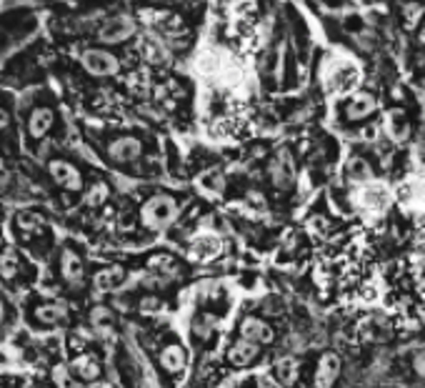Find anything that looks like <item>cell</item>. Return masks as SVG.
<instances>
[{"label":"cell","instance_id":"d6986e66","mask_svg":"<svg viewBox=\"0 0 425 388\" xmlns=\"http://www.w3.org/2000/svg\"><path fill=\"white\" fill-rule=\"evenodd\" d=\"M160 366H163L165 371H170V373H180V371L185 369V351L180 349V346H168V349L160 353Z\"/></svg>","mask_w":425,"mask_h":388},{"label":"cell","instance_id":"2e32d148","mask_svg":"<svg viewBox=\"0 0 425 388\" xmlns=\"http://www.w3.org/2000/svg\"><path fill=\"white\" fill-rule=\"evenodd\" d=\"M68 316V306L66 303H43L35 308V318L40 323H48V326H55V323L66 321Z\"/></svg>","mask_w":425,"mask_h":388},{"label":"cell","instance_id":"7a4b0ae2","mask_svg":"<svg viewBox=\"0 0 425 388\" xmlns=\"http://www.w3.org/2000/svg\"><path fill=\"white\" fill-rule=\"evenodd\" d=\"M353 201H355V205H358L360 211L380 216V213L390 205L393 196L383 183H366L363 188H358V191L353 193Z\"/></svg>","mask_w":425,"mask_h":388},{"label":"cell","instance_id":"e0dca14e","mask_svg":"<svg viewBox=\"0 0 425 388\" xmlns=\"http://www.w3.org/2000/svg\"><path fill=\"white\" fill-rule=\"evenodd\" d=\"M298 373H301V366H298V361H295L293 355H283L281 361L275 363V376H278V381L285 388L298 381Z\"/></svg>","mask_w":425,"mask_h":388},{"label":"cell","instance_id":"7402d4cb","mask_svg":"<svg viewBox=\"0 0 425 388\" xmlns=\"http://www.w3.org/2000/svg\"><path fill=\"white\" fill-rule=\"evenodd\" d=\"M388 133H390V138L395 140V143L408 138V123L400 111H393L390 116H388Z\"/></svg>","mask_w":425,"mask_h":388},{"label":"cell","instance_id":"30bf717a","mask_svg":"<svg viewBox=\"0 0 425 388\" xmlns=\"http://www.w3.org/2000/svg\"><path fill=\"white\" fill-rule=\"evenodd\" d=\"M123 281H125V270L120 266H111V268H103L93 276V288H95V293H108V290L118 288Z\"/></svg>","mask_w":425,"mask_h":388},{"label":"cell","instance_id":"603a6c76","mask_svg":"<svg viewBox=\"0 0 425 388\" xmlns=\"http://www.w3.org/2000/svg\"><path fill=\"white\" fill-rule=\"evenodd\" d=\"M50 378L58 388H83L80 381L73 378V369H68V366H55V369L50 371Z\"/></svg>","mask_w":425,"mask_h":388},{"label":"cell","instance_id":"8fae6325","mask_svg":"<svg viewBox=\"0 0 425 388\" xmlns=\"http://www.w3.org/2000/svg\"><path fill=\"white\" fill-rule=\"evenodd\" d=\"M133 35V23L131 18H115L111 23H105L100 30V40L105 43H120V40L131 38Z\"/></svg>","mask_w":425,"mask_h":388},{"label":"cell","instance_id":"277c9868","mask_svg":"<svg viewBox=\"0 0 425 388\" xmlns=\"http://www.w3.org/2000/svg\"><path fill=\"white\" fill-rule=\"evenodd\" d=\"M340 371H343V363H340V355L328 351V353L321 355L318 361V369H315L313 376V386L315 388H333V383L338 381Z\"/></svg>","mask_w":425,"mask_h":388},{"label":"cell","instance_id":"ffe728a7","mask_svg":"<svg viewBox=\"0 0 425 388\" xmlns=\"http://www.w3.org/2000/svg\"><path fill=\"white\" fill-rule=\"evenodd\" d=\"M290 178H293V160H290L288 153L281 151L273 163V181H275V185L285 188V185L290 183Z\"/></svg>","mask_w":425,"mask_h":388},{"label":"cell","instance_id":"d4e9b609","mask_svg":"<svg viewBox=\"0 0 425 388\" xmlns=\"http://www.w3.org/2000/svg\"><path fill=\"white\" fill-rule=\"evenodd\" d=\"M348 176L353 181H370V168L363 158H350L348 160Z\"/></svg>","mask_w":425,"mask_h":388},{"label":"cell","instance_id":"9c48e42d","mask_svg":"<svg viewBox=\"0 0 425 388\" xmlns=\"http://www.w3.org/2000/svg\"><path fill=\"white\" fill-rule=\"evenodd\" d=\"M240 335L255 343H273L275 338L273 329L265 321H261V318H245L240 323Z\"/></svg>","mask_w":425,"mask_h":388},{"label":"cell","instance_id":"f1b7e54d","mask_svg":"<svg viewBox=\"0 0 425 388\" xmlns=\"http://www.w3.org/2000/svg\"><path fill=\"white\" fill-rule=\"evenodd\" d=\"M413 369H415V373L425 378V351H420V353L413 358Z\"/></svg>","mask_w":425,"mask_h":388},{"label":"cell","instance_id":"52a82bcc","mask_svg":"<svg viewBox=\"0 0 425 388\" xmlns=\"http://www.w3.org/2000/svg\"><path fill=\"white\" fill-rule=\"evenodd\" d=\"M258 353H261V343L240 338L238 343L230 346L228 361H230V366H236V369H245V366H250V363L258 358Z\"/></svg>","mask_w":425,"mask_h":388},{"label":"cell","instance_id":"5bb4252c","mask_svg":"<svg viewBox=\"0 0 425 388\" xmlns=\"http://www.w3.org/2000/svg\"><path fill=\"white\" fill-rule=\"evenodd\" d=\"M111 156L118 163H131L133 158L140 156V140L135 138H118L111 143Z\"/></svg>","mask_w":425,"mask_h":388},{"label":"cell","instance_id":"44dd1931","mask_svg":"<svg viewBox=\"0 0 425 388\" xmlns=\"http://www.w3.org/2000/svg\"><path fill=\"white\" fill-rule=\"evenodd\" d=\"M140 50H143V55H145L148 63H165V60H168L165 48L160 46L155 38H143L140 40Z\"/></svg>","mask_w":425,"mask_h":388},{"label":"cell","instance_id":"3957f363","mask_svg":"<svg viewBox=\"0 0 425 388\" xmlns=\"http://www.w3.org/2000/svg\"><path fill=\"white\" fill-rule=\"evenodd\" d=\"M220 250H223V243H220V238H218L216 233H198V236L190 241L188 256H190V261L208 264V261H213V258L220 256Z\"/></svg>","mask_w":425,"mask_h":388},{"label":"cell","instance_id":"4316f807","mask_svg":"<svg viewBox=\"0 0 425 388\" xmlns=\"http://www.w3.org/2000/svg\"><path fill=\"white\" fill-rule=\"evenodd\" d=\"M15 276V258H10V253H3V278Z\"/></svg>","mask_w":425,"mask_h":388},{"label":"cell","instance_id":"f546056e","mask_svg":"<svg viewBox=\"0 0 425 388\" xmlns=\"http://www.w3.org/2000/svg\"><path fill=\"white\" fill-rule=\"evenodd\" d=\"M420 40H423V43H425V30H423V33H420Z\"/></svg>","mask_w":425,"mask_h":388},{"label":"cell","instance_id":"cb8c5ba5","mask_svg":"<svg viewBox=\"0 0 425 388\" xmlns=\"http://www.w3.org/2000/svg\"><path fill=\"white\" fill-rule=\"evenodd\" d=\"M403 191H406L408 196L413 198V201H423V203H425V171L418 173V176H413Z\"/></svg>","mask_w":425,"mask_h":388},{"label":"cell","instance_id":"ac0fdd59","mask_svg":"<svg viewBox=\"0 0 425 388\" xmlns=\"http://www.w3.org/2000/svg\"><path fill=\"white\" fill-rule=\"evenodd\" d=\"M50 125H53L50 108H38V111H33L30 120H28V128H30V136H33V138H43V136L50 131Z\"/></svg>","mask_w":425,"mask_h":388},{"label":"cell","instance_id":"7c38bea8","mask_svg":"<svg viewBox=\"0 0 425 388\" xmlns=\"http://www.w3.org/2000/svg\"><path fill=\"white\" fill-rule=\"evenodd\" d=\"M70 366H73V373L78 376V378H83V381H98L100 378V363L93 353H83L78 358H73Z\"/></svg>","mask_w":425,"mask_h":388},{"label":"cell","instance_id":"ba28073f","mask_svg":"<svg viewBox=\"0 0 425 388\" xmlns=\"http://www.w3.org/2000/svg\"><path fill=\"white\" fill-rule=\"evenodd\" d=\"M360 80V71L350 63H346L343 68L330 73V78H328V88L333 93H350L355 86H358Z\"/></svg>","mask_w":425,"mask_h":388},{"label":"cell","instance_id":"4fadbf2b","mask_svg":"<svg viewBox=\"0 0 425 388\" xmlns=\"http://www.w3.org/2000/svg\"><path fill=\"white\" fill-rule=\"evenodd\" d=\"M60 268H63V278H66L70 286H80V283H83V264H80V258L75 250H63Z\"/></svg>","mask_w":425,"mask_h":388},{"label":"cell","instance_id":"484cf974","mask_svg":"<svg viewBox=\"0 0 425 388\" xmlns=\"http://www.w3.org/2000/svg\"><path fill=\"white\" fill-rule=\"evenodd\" d=\"M18 223L26 230H38L40 225H43V218H40L38 213H23V216L18 218Z\"/></svg>","mask_w":425,"mask_h":388},{"label":"cell","instance_id":"5b68a950","mask_svg":"<svg viewBox=\"0 0 425 388\" xmlns=\"http://www.w3.org/2000/svg\"><path fill=\"white\" fill-rule=\"evenodd\" d=\"M83 68L93 75H113L118 73L120 63L115 55H111L108 50H85L83 53Z\"/></svg>","mask_w":425,"mask_h":388},{"label":"cell","instance_id":"9a60e30c","mask_svg":"<svg viewBox=\"0 0 425 388\" xmlns=\"http://www.w3.org/2000/svg\"><path fill=\"white\" fill-rule=\"evenodd\" d=\"M375 111V98L370 93H355L353 100L348 103V118L350 120H363Z\"/></svg>","mask_w":425,"mask_h":388},{"label":"cell","instance_id":"83f0119b","mask_svg":"<svg viewBox=\"0 0 425 388\" xmlns=\"http://www.w3.org/2000/svg\"><path fill=\"white\" fill-rule=\"evenodd\" d=\"M158 308H160V301H158V298H143V301H140V311H143V313H155Z\"/></svg>","mask_w":425,"mask_h":388},{"label":"cell","instance_id":"6da1fadb","mask_svg":"<svg viewBox=\"0 0 425 388\" xmlns=\"http://www.w3.org/2000/svg\"><path fill=\"white\" fill-rule=\"evenodd\" d=\"M178 216V203L170 196H153L148 203L143 205L140 218H143L145 228L151 230H163L168 228Z\"/></svg>","mask_w":425,"mask_h":388},{"label":"cell","instance_id":"8992f818","mask_svg":"<svg viewBox=\"0 0 425 388\" xmlns=\"http://www.w3.org/2000/svg\"><path fill=\"white\" fill-rule=\"evenodd\" d=\"M50 173L55 178V183L68 188V191H80L83 188V176L75 165L66 163V160H53L50 163Z\"/></svg>","mask_w":425,"mask_h":388}]
</instances>
